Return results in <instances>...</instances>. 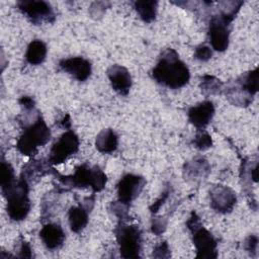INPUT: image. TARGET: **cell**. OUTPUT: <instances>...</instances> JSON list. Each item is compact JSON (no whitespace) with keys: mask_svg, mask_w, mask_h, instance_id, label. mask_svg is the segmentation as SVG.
I'll list each match as a JSON object with an SVG mask.
<instances>
[{"mask_svg":"<svg viewBox=\"0 0 259 259\" xmlns=\"http://www.w3.org/2000/svg\"><path fill=\"white\" fill-rule=\"evenodd\" d=\"M20 106L25 110V111H31L34 109L35 102L32 97L30 96H22L18 100Z\"/></svg>","mask_w":259,"mask_h":259,"instance_id":"cell-29","label":"cell"},{"mask_svg":"<svg viewBox=\"0 0 259 259\" xmlns=\"http://www.w3.org/2000/svg\"><path fill=\"white\" fill-rule=\"evenodd\" d=\"M19 254L17 255V257L19 258H31L32 257V249L30 247V245L22 240L21 243H20V246H19Z\"/></svg>","mask_w":259,"mask_h":259,"instance_id":"cell-28","label":"cell"},{"mask_svg":"<svg viewBox=\"0 0 259 259\" xmlns=\"http://www.w3.org/2000/svg\"><path fill=\"white\" fill-rule=\"evenodd\" d=\"M106 75L115 92L122 96H126L130 93L133 85V79L130 71L125 67L114 64L107 69Z\"/></svg>","mask_w":259,"mask_h":259,"instance_id":"cell-13","label":"cell"},{"mask_svg":"<svg viewBox=\"0 0 259 259\" xmlns=\"http://www.w3.org/2000/svg\"><path fill=\"white\" fill-rule=\"evenodd\" d=\"M79 138L73 131H66L52 146L48 162L52 165H58L65 162L70 156L79 149Z\"/></svg>","mask_w":259,"mask_h":259,"instance_id":"cell-8","label":"cell"},{"mask_svg":"<svg viewBox=\"0 0 259 259\" xmlns=\"http://www.w3.org/2000/svg\"><path fill=\"white\" fill-rule=\"evenodd\" d=\"M166 227H167V219L159 217V218H155L152 220L151 231L155 235H157V236L161 235L165 231Z\"/></svg>","mask_w":259,"mask_h":259,"instance_id":"cell-27","label":"cell"},{"mask_svg":"<svg viewBox=\"0 0 259 259\" xmlns=\"http://www.w3.org/2000/svg\"><path fill=\"white\" fill-rule=\"evenodd\" d=\"M28 192V181L24 176L21 175L15 184L9 190L3 193L7 200V214L11 221L20 222L25 220L28 215L31 208Z\"/></svg>","mask_w":259,"mask_h":259,"instance_id":"cell-3","label":"cell"},{"mask_svg":"<svg viewBox=\"0 0 259 259\" xmlns=\"http://www.w3.org/2000/svg\"><path fill=\"white\" fill-rule=\"evenodd\" d=\"M210 172V166L203 157H195L183 166V176L186 180L196 181L205 178Z\"/></svg>","mask_w":259,"mask_h":259,"instance_id":"cell-16","label":"cell"},{"mask_svg":"<svg viewBox=\"0 0 259 259\" xmlns=\"http://www.w3.org/2000/svg\"><path fill=\"white\" fill-rule=\"evenodd\" d=\"M118 146V136L112 128L102 130L95 139L96 149L103 154L113 153Z\"/></svg>","mask_w":259,"mask_h":259,"instance_id":"cell-18","label":"cell"},{"mask_svg":"<svg viewBox=\"0 0 259 259\" xmlns=\"http://www.w3.org/2000/svg\"><path fill=\"white\" fill-rule=\"evenodd\" d=\"M151 77L165 87L179 89L189 82L190 72L175 50L166 49L161 53L156 66L152 69Z\"/></svg>","mask_w":259,"mask_h":259,"instance_id":"cell-1","label":"cell"},{"mask_svg":"<svg viewBox=\"0 0 259 259\" xmlns=\"http://www.w3.org/2000/svg\"><path fill=\"white\" fill-rule=\"evenodd\" d=\"M199 87L205 95H211V94H219L221 90L223 89V83L218 78L210 76V75H204L201 78Z\"/></svg>","mask_w":259,"mask_h":259,"instance_id":"cell-23","label":"cell"},{"mask_svg":"<svg viewBox=\"0 0 259 259\" xmlns=\"http://www.w3.org/2000/svg\"><path fill=\"white\" fill-rule=\"evenodd\" d=\"M230 23L222 19L220 16H212L209 27L208 36L209 41L214 51L224 52L228 49L230 42Z\"/></svg>","mask_w":259,"mask_h":259,"instance_id":"cell-11","label":"cell"},{"mask_svg":"<svg viewBox=\"0 0 259 259\" xmlns=\"http://www.w3.org/2000/svg\"><path fill=\"white\" fill-rule=\"evenodd\" d=\"M211 56H212V52L210 48L207 46H203V45L198 46L194 51V58L201 62L208 61L211 58Z\"/></svg>","mask_w":259,"mask_h":259,"instance_id":"cell-25","label":"cell"},{"mask_svg":"<svg viewBox=\"0 0 259 259\" xmlns=\"http://www.w3.org/2000/svg\"><path fill=\"white\" fill-rule=\"evenodd\" d=\"M236 81L243 87V89L250 95L254 96L258 92L259 87V73L258 68L242 74L240 77L236 79Z\"/></svg>","mask_w":259,"mask_h":259,"instance_id":"cell-21","label":"cell"},{"mask_svg":"<svg viewBox=\"0 0 259 259\" xmlns=\"http://www.w3.org/2000/svg\"><path fill=\"white\" fill-rule=\"evenodd\" d=\"M209 201L210 207L214 211L228 213L233 210L237 202V195L231 187L218 184L209 190Z\"/></svg>","mask_w":259,"mask_h":259,"instance_id":"cell-10","label":"cell"},{"mask_svg":"<svg viewBox=\"0 0 259 259\" xmlns=\"http://www.w3.org/2000/svg\"><path fill=\"white\" fill-rule=\"evenodd\" d=\"M186 226L191 233L192 242L196 250V257L217 258L218 242L211 233L202 226L200 219L195 211L191 212Z\"/></svg>","mask_w":259,"mask_h":259,"instance_id":"cell-5","label":"cell"},{"mask_svg":"<svg viewBox=\"0 0 259 259\" xmlns=\"http://www.w3.org/2000/svg\"><path fill=\"white\" fill-rule=\"evenodd\" d=\"M193 145L196 149L203 151L212 146V140L211 137L206 132H199L196 134V136L193 139Z\"/></svg>","mask_w":259,"mask_h":259,"instance_id":"cell-24","label":"cell"},{"mask_svg":"<svg viewBox=\"0 0 259 259\" xmlns=\"http://www.w3.org/2000/svg\"><path fill=\"white\" fill-rule=\"evenodd\" d=\"M145 184L146 180L141 175L133 173L123 175L116 185L117 201L128 207L131 203L140 195Z\"/></svg>","mask_w":259,"mask_h":259,"instance_id":"cell-9","label":"cell"},{"mask_svg":"<svg viewBox=\"0 0 259 259\" xmlns=\"http://www.w3.org/2000/svg\"><path fill=\"white\" fill-rule=\"evenodd\" d=\"M90 208L89 205H75L70 207L68 211V221L72 232L80 233L87 226Z\"/></svg>","mask_w":259,"mask_h":259,"instance_id":"cell-17","label":"cell"},{"mask_svg":"<svg viewBox=\"0 0 259 259\" xmlns=\"http://www.w3.org/2000/svg\"><path fill=\"white\" fill-rule=\"evenodd\" d=\"M115 237L122 258H140L142 250V232L137 225L119 223L115 230Z\"/></svg>","mask_w":259,"mask_h":259,"instance_id":"cell-6","label":"cell"},{"mask_svg":"<svg viewBox=\"0 0 259 259\" xmlns=\"http://www.w3.org/2000/svg\"><path fill=\"white\" fill-rule=\"evenodd\" d=\"M171 256L168 243L166 241L160 242L153 250V257L155 258H169Z\"/></svg>","mask_w":259,"mask_h":259,"instance_id":"cell-26","label":"cell"},{"mask_svg":"<svg viewBox=\"0 0 259 259\" xmlns=\"http://www.w3.org/2000/svg\"><path fill=\"white\" fill-rule=\"evenodd\" d=\"M134 8L139 14L140 18L146 22L151 23L156 19L158 1L155 0H139L133 2Z\"/></svg>","mask_w":259,"mask_h":259,"instance_id":"cell-20","label":"cell"},{"mask_svg":"<svg viewBox=\"0 0 259 259\" xmlns=\"http://www.w3.org/2000/svg\"><path fill=\"white\" fill-rule=\"evenodd\" d=\"M168 195H169V190L167 189V190H165L162 194H161V196L155 201V202H153V204L150 206V210H151V212L152 213H155V212H157L158 210H159V208L161 207V205L164 203V201L168 198Z\"/></svg>","mask_w":259,"mask_h":259,"instance_id":"cell-31","label":"cell"},{"mask_svg":"<svg viewBox=\"0 0 259 259\" xmlns=\"http://www.w3.org/2000/svg\"><path fill=\"white\" fill-rule=\"evenodd\" d=\"M39 238L49 250H58L65 243L66 235L63 228L55 223L45 225L39 231Z\"/></svg>","mask_w":259,"mask_h":259,"instance_id":"cell-15","label":"cell"},{"mask_svg":"<svg viewBox=\"0 0 259 259\" xmlns=\"http://www.w3.org/2000/svg\"><path fill=\"white\" fill-rule=\"evenodd\" d=\"M0 169H1V190H2V193H5L15 184L16 178L14 175V170L8 162L2 160Z\"/></svg>","mask_w":259,"mask_h":259,"instance_id":"cell-22","label":"cell"},{"mask_svg":"<svg viewBox=\"0 0 259 259\" xmlns=\"http://www.w3.org/2000/svg\"><path fill=\"white\" fill-rule=\"evenodd\" d=\"M257 246H258V237L256 235H251L247 238L245 242V247L246 250L251 254V253H256L257 251Z\"/></svg>","mask_w":259,"mask_h":259,"instance_id":"cell-30","label":"cell"},{"mask_svg":"<svg viewBox=\"0 0 259 259\" xmlns=\"http://www.w3.org/2000/svg\"><path fill=\"white\" fill-rule=\"evenodd\" d=\"M214 115L213 103L209 100H204L188 109L187 117L191 124L196 128H204L212 119Z\"/></svg>","mask_w":259,"mask_h":259,"instance_id":"cell-14","label":"cell"},{"mask_svg":"<svg viewBox=\"0 0 259 259\" xmlns=\"http://www.w3.org/2000/svg\"><path fill=\"white\" fill-rule=\"evenodd\" d=\"M48 49L46 44L40 39H33L29 42L25 53V60L28 64L37 66L45 62Z\"/></svg>","mask_w":259,"mask_h":259,"instance_id":"cell-19","label":"cell"},{"mask_svg":"<svg viewBox=\"0 0 259 259\" xmlns=\"http://www.w3.org/2000/svg\"><path fill=\"white\" fill-rule=\"evenodd\" d=\"M59 68L79 82L86 81L92 73V65L83 57H71L59 62Z\"/></svg>","mask_w":259,"mask_h":259,"instance_id":"cell-12","label":"cell"},{"mask_svg":"<svg viewBox=\"0 0 259 259\" xmlns=\"http://www.w3.org/2000/svg\"><path fill=\"white\" fill-rule=\"evenodd\" d=\"M64 187L85 188L90 187L93 192L101 191L106 184V174L98 166L88 167L86 164L80 165L75 172L69 176H57Z\"/></svg>","mask_w":259,"mask_h":259,"instance_id":"cell-2","label":"cell"},{"mask_svg":"<svg viewBox=\"0 0 259 259\" xmlns=\"http://www.w3.org/2000/svg\"><path fill=\"white\" fill-rule=\"evenodd\" d=\"M18 10L34 25L52 23L56 19L52 5L42 0H21L17 2Z\"/></svg>","mask_w":259,"mask_h":259,"instance_id":"cell-7","label":"cell"},{"mask_svg":"<svg viewBox=\"0 0 259 259\" xmlns=\"http://www.w3.org/2000/svg\"><path fill=\"white\" fill-rule=\"evenodd\" d=\"M51 139V131L40 114L35 120L24 127L16 143V149L24 156L33 155L39 147L45 146Z\"/></svg>","mask_w":259,"mask_h":259,"instance_id":"cell-4","label":"cell"}]
</instances>
